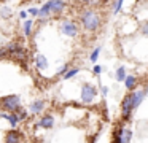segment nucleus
<instances>
[{
	"label": "nucleus",
	"instance_id": "39448f33",
	"mask_svg": "<svg viewBox=\"0 0 148 143\" xmlns=\"http://www.w3.org/2000/svg\"><path fill=\"white\" fill-rule=\"evenodd\" d=\"M5 51H7V56H10V57H18V59H24L26 57V51H24V48L18 41H13V43L7 44Z\"/></svg>",
	"mask_w": 148,
	"mask_h": 143
},
{
	"label": "nucleus",
	"instance_id": "ddd939ff",
	"mask_svg": "<svg viewBox=\"0 0 148 143\" xmlns=\"http://www.w3.org/2000/svg\"><path fill=\"white\" fill-rule=\"evenodd\" d=\"M0 116L5 118V119L10 122L11 127H16L18 124L21 122V119H19V116H18V113H14V111H11V113H0Z\"/></svg>",
	"mask_w": 148,
	"mask_h": 143
},
{
	"label": "nucleus",
	"instance_id": "9d476101",
	"mask_svg": "<svg viewBox=\"0 0 148 143\" xmlns=\"http://www.w3.org/2000/svg\"><path fill=\"white\" fill-rule=\"evenodd\" d=\"M143 99H145V91H143V89L131 92V102H132V107H134V110L142 103V102H143Z\"/></svg>",
	"mask_w": 148,
	"mask_h": 143
},
{
	"label": "nucleus",
	"instance_id": "20e7f679",
	"mask_svg": "<svg viewBox=\"0 0 148 143\" xmlns=\"http://www.w3.org/2000/svg\"><path fill=\"white\" fill-rule=\"evenodd\" d=\"M97 95H99V92H97L96 86L89 84V83H83V86H81V102L83 103H92Z\"/></svg>",
	"mask_w": 148,
	"mask_h": 143
},
{
	"label": "nucleus",
	"instance_id": "9b49d317",
	"mask_svg": "<svg viewBox=\"0 0 148 143\" xmlns=\"http://www.w3.org/2000/svg\"><path fill=\"white\" fill-rule=\"evenodd\" d=\"M43 110H45V100H42V99L34 100L32 103H30V107H29V111L32 114H42Z\"/></svg>",
	"mask_w": 148,
	"mask_h": 143
},
{
	"label": "nucleus",
	"instance_id": "423d86ee",
	"mask_svg": "<svg viewBox=\"0 0 148 143\" xmlns=\"http://www.w3.org/2000/svg\"><path fill=\"white\" fill-rule=\"evenodd\" d=\"M132 113H134V107H132L131 94H129L124 97V100H123V103H121V119L124 121V122H127V121L131 119Z\"/></svg>",
	"mask_w": 148,
	"mask_h": 143
},
{
	"label": "nucleus",
	"instance_id": "5701e85b",
	"mask_svg": "<svg viewBox=\"0 0 148 143\" xmlns=\"http://www.w3.org/2000/svg\"><path fill=\"white\" fill-rule=\"evenodd\" d=\"M102 70H103V68H102L100 65H94V67H92V73H94V75H97V76L102 73Z\"/></svg>",
	"mask_w": 148,
	"mask_h": 143
},
{
	"label": "nucleus",
	"instance_id": "b1692460",
	"mask_svg": "<svg viewBox=\"0 0 148 143\" xmlns=\"http://www.w3.org/2000/svg\"><path fill=\"white\" fill-rule=\"evenodd\" d=\"M100 92H102V97H107V94H108V88H107V86H100Z\"/></svg>",
	"mask_w": 148,
	"mask_h": 143
},
{
	"label": "nucleus",
	"instance_id": "393cba45",
	"mask_svg": "<svg viewBox=\"0 0 148 143\" xmlns=\"http://www.w3.org/2000/svg\"><path fill=\"white\" fill-rule=\"evenodd\" d=\"M140 30H142V34H143V35H148V22H145V24L142 25Z\"/></svg>",
	"mask_w": 148,
	"mask_h": 143
},
{
	"label": "nucleus",
	"instance_id": "bb28decb",
	"mask_svg": "<svg viewBox=\"0 0 148 143\" xmlns=\"http://www.w3.org/2000/svg\"><path fill=\"white\" fill-rule=\"evenodd\" d=\"M3 57H7V51H5V48L2 46L0 48V59H3Z\"/></svg>",
	"mask_w": 148,
	"mask_h": 143
},
{
	"label": "nucleus",
	"instance_id": "dca6fc26",
	"mask_svg": "<svg viewBox=\"0 0 148 143\" xmlns=\"http://www.w3.org/2000/svg\"><path fill=\"white\" fill-rule=\"evenodd\" d=\"M32 25H34L32 19H26V21H24L23 32H24V35H26V37H30V34H32Z\"/></svg>",
	"mask_w": 148,
	"mask_h": 143
},
{
	"label": "nucleus",
	"instance_id": "0eeeda50",
	"mask_svg": "<svg viewBox=\"0 0 148 143\" xmlns=\"http://www.w3.org/2000/svg\"><path fill=\"white\" fill-rule=\"evenodd\" d=\"M131 140H132V130L129 127H119L115 132L113 142L115 143H129Z\"/></svg>",
	"mask_w": 148,
	"mask_h": 143
},
{
	"label": "nucleus",
	"instance_id": "c756f323",
	"mask_svg": "<svg viewBox=\"0 0 148 143\" xmlns=\"http://www.w3.org/2000/svg\"><path fill=\"white\" fill-rule=\"evenodd\" d=\"M143 91H145V95H147V97H148V84H147V88H145Z\"/></svg>",
	"mask_w": 148,
	"mask_h": 143
},
{
	"label": "nucleus",
	"instance_id": "aec40b11",
	"mask_svg": "<svg viewBox=\"0 0 148 143\" xmlns=\"http://www.w3.org/2000/svg\"><path fill=\"white\" fill-rule=\"evenodd\" d=\"M115 76H116V79H118V81H123V79H124V76H126V68H124V67H119V68L116 70Z\"/></svg>",
	"mask_w": 148,
	"mask_h": 143
},
{
	"label": "nucleus",
	"instance_id": "4468645a",
	"mask_svg": "<svg viewBox=\"0 0 148 143\" xmlns=\"http://www.w3.org/2000/svg\"><path fill=\"white\" fill-rule=\"evenodd\" d=\"M34 60H35V65L38 70H46L48 68V59H46L45 54H37L35 57H34Z\"/></svg>",
	"mask_w": 148,
	"mask_h": 143
},
{
	"label": "nucleus",
	"instance_id": "a211bd4d",
	"mask_svg": "<svg viewBox=\"0 0 148 143\" xmlns=\"http://www.w3.org/2000/svg\"><path fill=\"white\" fill-rule=\"evenodd\" d=\"M100 51H102V48L97 46L96 49L91 53V56H89V60H91V62H97V59H99V56H100Z\"/></svg>",
	"mask_w": 148,
	"mask_h": 143
},
{
	"label": "nucleus",
	"instance_id": "c85d7f7f",
	"mask_svg": "<svg viewBox=\"0 0 148 143\" xmlns=\"http://www.w3.org/2000/svg\"><path fill=\"white\" fill-rule=\"evenodd\" d=\"M83 3H94V2H97V0H81Z\"/></svg>",
	"mask_w": 148,
	"mask_h": 143
},
{
	"label": "nucleus",
	"instance_id": "4be33fe9",
	"mask_svg": "<svg viewBox=\"0 0 148 143\" xmlns=\"http://www.w3.org/2000/svg\"><path fill=\"white\" fill-rule=\"evenodd\" d=\"M69 67H70V65H69V64H64V65H62L61 68L58 70V73H56V75H58V76H62V75H64V73H65V72H67V70H69Z\"/></svg>",
	"mask_w": 148,
	"mask_h": 143
},
{
	"label": "nucleus",
	"instance_id": "6ab92c4d",
	"mask_svg": "<svg viewBox=\"0 0 148 143\" xmlns=\"http://www.w3.org/2000/svg\"><path fill=\"white\" fill-rule=\"evenodd\" d=\"M123 3H124V0H115V3H113V14H118L121 11Z\"/></svg>",
	"mask_w": 148,
	"mask_h": 143
},
{
	"label": "nucleus",
	"instance_id": "412c9836",
	"mask_svg": "<svg viewBox=\"0 0 148 143\" xmlns=\"http://www.w3.org/2000/svg\"><path fill=\"white\" fill-rule=\"evenodd\" d=\"M0 14H2V18L3 19H8L11 16V10L8 8V6H2V10H0Z\"/></svg>",
	"mask_w": 148,
	"mask_h": 143
},
{
	"label": "nucleus",
	"instance_id": "f8f14e48",
	"mask_svg": "<svg viewBox=\"0 0 148 143\" xmlns=\"http://www.w3.org/2000/svg\"><path fill=\"white\" fill-rule=\"evenodd\" d=\"M21 140H23V133L16 129L7 132V135H5V142L7 143H16V142H21Z\"/></svg>",
	"mask_w": 148,
	"mask_h": 143
},
{
	"label": "nucleus",
	"instance_id": "2eb2a0df",
	"mask_svg": "<svg viewBox=\"0 0 148 143\" xmlns=\"http://www.w3.org/2000/svg\"><path fill=\"white\" fill-rule=\"evenodd\" d=\"M123 81H124L126 89H129V91H134L135 86H137V78H135L134 75H126Z\"/></svg>",
	"mask_w": 148,
	"mask_h": 143
},
{
	"label": "nucleus",
	"instance_id": "6e6552de",
	"mask_svg": "<svg viewBox=\"0 0 148 143\" xmlns=\"http://www.w3.org/2000/svg\"><path fill=\"white\" fill-rule=\"evenodd\" d=\"M48 6H49V11H51V16H58L61 14L62 11H64L65 8H67V3L64 2V0H48Z\"/></svg>",
	"mask_w": 148,
	"mask_h": 143
},
{
	"label": "nucleus",
	"instance_id": "f03ea898",
	"mask_svg": "<svg viewBox=\"0 0 148 143\" xmlns=\"http://www.w3.org/2000/svg\"><path fill=\"white\" fill-rule=\"evenodd\" d=\"M19 108H21V95L10 94L7 97L0 99V110L11 113V111H18Z\"/></svg>",
	"mask_w": 148,
	"mask_h": 143
},
{
	"label": "nucleus",
	"instance_id": "a878e982",
	"mask_svg": "<svg viewBox=\"0 0 148 143\" xmlns=\"http://www.w3.org/2000/svg\"><path fill=\"white\" fill-rule=\"evenodd\" d=\"M37 13H38V8H29V14L30 16H37Z\"/></svg>",
	"mask_w": 148,
	"mask_h": 143
},
{
	"label": "nucleus",
	"instance_id": "7ed1b4c3",
	"mask_svg": "<svg viewBox=\"0 0 148 143\" xmlns=\"http://www.w3.org/2000/svg\"><path fill=\"white\" fill-rule=\"evenodd\" d=\"M59 30H61L62 35L70 37V38H75L78 34H80L78 24L75 21H72V19H62V22L59 24Z\"/></svg>",
	"mask_w": 148,
	"mask_h": 143
},
{
	"label": "nucleus",
	"instance_id": "f257e3e1",
	"mask_svg": "<svg viewBox=\"0 0 148 143\" xmlns=\"http://www.w3.org/2000/svg\"><path fill=\"white\" fill-rule=\"evenodd\" d=\"M80 22L86 32H96L100 27V16L94 10H86L80 14Z\"/></svg>",
	"mask_w": 148,
	"mask_h": 143
},
{
	"label": "nucleus",
	"instance_id": "f3484780",
	"mask_svg": "<svg viewBox=\"0 0 148 143\" xmlns=\"http://www.w3.org/2000/svg\"><path fill=\"white\" fill-rule=\"evenodd\" d=\"M78 72H80V67H72V68L69 67V70H67V72H65L62 76H64V79H70V78H73V76L77 75Z\"/></svg>",
	"mask_w": 148,
	"mask_h": 143
},
{
	"label": "nucleus",
	"instance_id": "1a4fd4ad",
	"mask_svg": "<svg viewBox=\"0 0 148 143\" xmlns=\"http://www.w3.org/2000/svg\"><path fill=\"white\" fill-rule=\"evenodd\" d=\"M37 127H42V129H53L54 127V118L51 114H43L35 124Z\"/></svg>",
	"mask_w": 148,
	"mask_h": 143
},
{
	"label": "nucleus",
	"instance_id": "cd10ccee",
	"mask_svg": "<svg viewBox=\"0 0 148 143\" xmlns=\"http://www.w3.org/2000/svg\"><path fill=\"white\" fill-rule=\"evenodd\" d=\"M19 18L26 19V18H27V11H21V13H19Z\"/></svg>",
	"mask_w": 148,
	"mask_h": 143
}]
</instances>
